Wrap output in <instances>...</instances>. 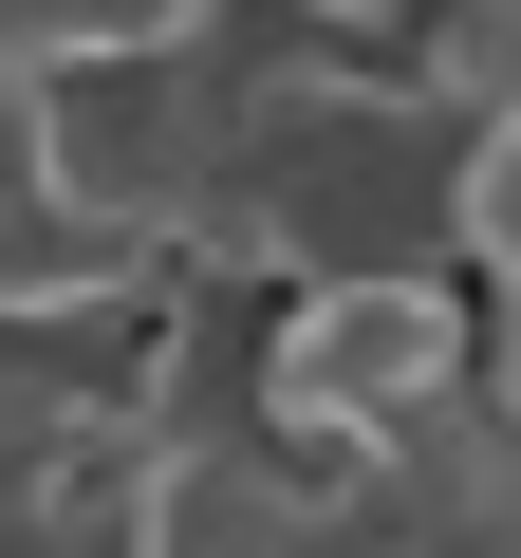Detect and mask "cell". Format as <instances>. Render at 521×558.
I'll return each mask as SVG.
<instances>
[{
	"mask_svg": "<svg viewBox=\"0 0 521 558\" xmlns=\"http://www.w3.org/2000/svg\"><path fill=\"white\" fill-rule=\"evenodd\" d=\"M447 391H465V299H447L428 260L317 279V299L280 317V373H260V410H280L299 447H410Z\"/></svg>",
	"mask_w": 521,
	"mask_h": 558,
	"instance_id": "cell-1",
	"label": "cell"
}]
</instances>
